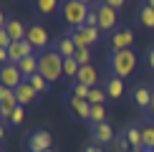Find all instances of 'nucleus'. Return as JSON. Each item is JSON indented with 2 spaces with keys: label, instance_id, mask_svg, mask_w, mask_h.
<instances>
[{
  "label": "nucleus",
  "instance_id": "1",
  "mask_svg": "<svg viewBox=\"0 0 154 152\" xmlns=\"http://www.w3.org/2000/svg\"><path fill=\"white\" fill-rule=\"evenodd\" d=\"M38 74L48 79V84H56L63 76V59L56 48H46L38 53Z\"/></svg>",
  "mask_w": 154,
  "mask_h": 152
},
{
  "label": "nucleus",
  "instance_id": "2",
  "mask_svg": "<svg viewBox=\"0 0 154 152\" xmlns=\"http://www.w3.org/2000/svg\"><path fill=\"white\" fill-rule=\"evenodd\" d=\"M109 68H111L114 76L119 79H126V76L134 74L137 68V53L131 48H124V51H111L109 53Z\"/></svg>",
  "mask_w": 154,
  "mask_h": 152
},
{
  "label": "nucleus",
  "instance_id": "3",
  "mask_svg": "<svg viewBox=\"0 0 154 152\" xmlns=\"http://www.w3.org/2000/svg\"><path fill=\"white\" fill-rule=\"evenodd\" d=\"M88 10H91V5H83L79 0H63L61 3V15L71 28H83L86 25Z\"/></svg>",
  "mask_w": 154,
  "mask_h": 152
},
{
  "label": "nucleus",
  "instance_id": "4",
  "mask_svg": "<svg viewBox=\"0 0 154 152\" xmlns=\"http://www.w3.org/2000/svg\"><path fill=\"white\" fill-rule=\"evenodd\" d=\"M96 13H99V30L101 33H114V30L119 28L116 8H111V5H106V3H99L96 5Z\"/></svg>",
  "mask_w": 154,
  "mask_h": 152
},
{
  "label": "nucleus",
  "instance_id": "5",
  "mask_svg": "<svg viewBox=\"0 0 154 152\" xmlns=\"http://www.w3.org/2000/svg\"><path fill=\"white\" fill-rule=\"evenodd\" d=\"M25 41L30 43V46H33L38 53H41V51H46L48 48V30L43 28L41 23H33V25H28V33H25Z\"/></svg>",
  "mask_w": 154,
  "mask_h": 152
},
{
  "label": "nucleus",
  "instance_id": "6",
  "mask_svg": "<svg viewBox=\"0 0 154 152\" xmlns=\"http://www.w3.org/2000/svg\"><path fill=\"white\" fill-rule=\"evenodd\" d=\"M23 81L25 79H23L20 68H18V63H5V66H0V84H3V86H8V89L15 91Z\"/></svg>",
  "mask_w": 154,
  "mask_h": 152
},
{
  "label": "nucleus",
  "instance_id": "7",
  "mask_svg": "<svg viewBox=\"0 0 154 152\" xmlns=\"http://www.w3.org/2000/svg\"><path fill=\"white\" fill-rule=\"evenodd\" d=\"M51 144H53V137L46 129H35L28 135V150L30 152H46V150H51Z\"/></svg>",
  "mask_w": 154,
  "mask_h": 152
},
{
  "label": "nucleus",
  "instance_id": "8",
  "mask_svg": "<svg viewBox=\"0 0 154 152\" xmlns=\"http://www.w3.org/2000/svg\"><path fill=\"white\" fill-rule=\"evenodd\" d=\"M35 53V48L30 46L28 41H13L10 46H8V56H10V63H20L23 59H28V56H33Z\"/></svg>",
  "mask_w": 154,
  "mask_h": 152
},
{
  "label": "nucleus",
  "instance_id": "9",
  "mask_svg": "<svg viewBox=\"0 0 154 152\" xmlns=\"http://www.w3.org/2000/svg\"><path fill=\"white\" fill-rule=\"evenodd\" d=\"M114 127L109 124V122H101V124H91V142L96 144H109V142H114Z\"/></svg>",
  "mask_w": 154,
  "mask_h": 152
},
{
  "label": "nucleus",
  "instance_id": "10",
  "mask_svg": "<svg viewBox=\"0 0 154 152\" xmlns=\"http://www.w3.org/2000/svg\"><path fill=\"white\" fill-rule=\"evenodd\" d=\"M131 43H134V33H131V28H119L111 33V48L114 51H124V48H131Z\"/></svg>",
  "mask_w": 154,
  "mask_h": 152
},
{
  "label": "nucleus",
  "instance_id": "11",
  "mask_svg": "<svg viewBox=\"0 0 154 152\" xmlns=\"http://www.w3.org/2000/svg\"><path fill=\"white\" fill-rule=\"evenodd\" d=\"M15 99H18V104H20V106H30V104H35L38 91L30 86V81H23V84L15 89Z\"/></svg>",
  "mask_w": 154,
  "mask_h": 152
},
{
  "label": "nucleus",
  "instance_id": "12",
  "mask_svg": "<svg viewBox=\"0 0 154 152\" xmlns=\"http://www.w3.org/2000/svg\"><path fill=\"white\" fill-rule=\"evenodd\" d=\"M68 109H71L73 117H81V119H88L91 117V104H88V99H79V97H68Z\"/></svg>",
  "mask_w": 154,
  "mask_h": 152
},
{
  "label": "nucleus",
  "instance_id": "13",
  "mask_svg": "<svg viewBox=\"0 0 154 152\" xmlns=\"http://www.w3.org/2000/svg\"><path fill=\"white\" fill-rule=\"evenodd\" d=\"M104 91L109 94V99H121L124 97V79H119V76H109L104 81Z\"/></svg>",
  "mask_w": 154,
  "mask_h": 152
},
{
  "label": "nucleus",
  "instance_id": "14",
  "mask_svg": "<svg viewBox=\"0 0 154 152\" xmlns=\"http://www.w3.org/2000/svg\"><path fill=\"white\" fill-rule=\"evenodd\" d=\"M131 99H134V104H137L139 109L149 112V104H152V86H137V89L131 91Z\"/></svg>",
  "mask_w": 154,
  "mask_h": 152
},
{
  "label": "nucleus",
  "instance_id": "15",
  "mask_svg": "<svg viewBox=\"0 0 154 152\" xmlns=\"http://www.w3.org/2000/svg\"><path fill=\"white\" fill-rule=\"evenodd\" d=\"M68 36H71V41L76 43V48H91L94 46L86 25H83V28H68Z\"/></svg>",
  "mask_w": 154,
  "mask_h": 152
},
{
  "label": "nucleus",
  "instance_id": "16",
  "mask_svg": "<svg viewBox=\"0 0 154 152\" xmlns=\"http://www.w3.org/2000/svg\"><path fill=\"white\" fill-rule=\"evenodd\" d=\"M76 81L79 84H86V86H99V71L88 63V66H81L79 74H76Z\"/></svg>",
  "mask_w": 154,
  "mask_h": 152
},
{
  "label": "nucleus",
  "instance_id": "17",
  "mask_svg": "<svg viewBox=\"0 0 154 152\" xmlns=\"http://www.w3.org/2000/svg\"><path fill=\"white\" fill-rule=\"evenodd\" d=\"M56 51H58V53H61V59H73V56H76V43L71 41V36H61L58 38V41H56V46H53Z\"/></svg>",
  "mask_w": 154,
  "mask_h": 152
},
{
  "label": "nucleus",
  "instance_id": "18",
  "mask_svg": "<svg viewBox=\"0 0 154 152\" xmlns=\"http://www.w3.org/2000/svg\"><path fill=\"white\" fill-rule=\"evenodd\" d=\"M18 68H20V74H23L25 81H28L30 76H35V74H38V53L28 56V59H23L20 63H18Z\"/></svg>",
  "mask_w": 154,
  "mask_h": 152
},
{
  "label": "nucleus",
  "instance_id": "19",
  "mask_svg": "<svg viewBox=\"0 0 154 152\" xmlns=\"http://www.w3.org/2000/svg\"><path fill=\"white\" fill-rule=\"evenodd\" d=\"M5 30L10 33L13 41H23L25 33H28V28H25V25L18 21V18H8V23H5Z\"/></svg>",
  "mask_w": 154,
  "mask_h": 152
},
{
  "label": "nucleus",
  "instance_id": "20",
  "mask_svg": "<svg viewBox=\"0 0 154 152\" xmlns=\"http://www.w3.org/2000/svg\"><path fill=\"white\" fill-rule=\"evenodd\" d=\"M61 3L63 0H33V5L38 8L41 15H53V13L61 8Z\"/></svg>",
  "mask_w": 154,
  "mask_h": 152
},
{
  "label": "nucleus",
  "instance_id": "21",
  "mask_svg": "<svg viewBox=\"0 0 154 152\" xmlns=\"http://www.w3.org/2000/svg\"><path fill=\"white\" fill-rule=\"evenodd\" d=\"M124 135H126V139H129L131 150L134 147H142V124H129L124 129Z\"/></svg>",
  "mask_w": 154,
  "mask_h": 152
},
{
  "label": "nucleus",
  "instance_id": "22",
  "mask_svg": "<svg viewBox=\"0 0 154 152\" xmlns=\"http://www.w3.org/2000/svg\"><path fill=\"white\" fill-rule=\"evenodd\" d=\"M139 23L144 25V28H154V8H149V5H139V13H137Z\"/></svg>",
  "mask_w": 154,
  "mask_h": 152
},
{
  "label": "nucleus",
  "instance_id": "23",
  "mask_svg": "<svg viewBox=\"0 0 154 152\" xmlns=\"http://www.w3.org/2000/svg\"><path fill=\"white\" fill-rule=\"evenodd\" d=\"M142 144H144L146 150L154 152V122L142 124Z\"/></svg>",
  "mask_w": 154,
  "mask_h": 152
},
{
  "label": "nucleus",
  "instance_id": "24",
  "mask_svg": "<svg viewBox=\"0 0 154 152\" xmlns=\"http://www.w3.org/2000/svg\"><path fill=\"white\" fill-rule=\"evenodd\" d=\"M28 81H30V86H33L35 91H38V97H41V94H46L48 89H51V84H48V79H43L41 74H35V76H30Z\"/></svg>",
  "mask_w": 154,
  "mask_h": 152
},
{
  "label": "nucleus",
  "instance_id": "25",
  "mask_svg": "<svg viewBox=\"0 0 154 152\" xmlns=\"http://www.w3.org/2000/svg\"><path fill=\"white\" fill-rule=\"evenodd\" d=\"M106 99H109V94L104 91V86H94V89H91V94H88V104H91V106L104 104Z\"/></svg>",
  "mask_w": 154,
  "mask_h": 152
},
{
  "label": "nucleus",
  "instance_id": "26",
  "mask_svg": "<svg viewBox=\"0 0 154 152\" xmlns=\"http://www.w3.org/2000/svg\"><path fill=\"white\" fill-rule=\"evenodd\" d=\"M88 122H91V124H101V122H106V109H104V104L91 106V117H88Z\"/></svg>",
  "mask_w": 154,
  "mask_h": 152
},
{
  "label": "nucleus",
  "instance_id": "27",
  "mask_svg": "<svg viewBox=\"0 0 154 152\" xmlns=\"http://www.w3.org/2000/svg\"><path fill=\"white\" fill-rule=\"evenodd\" d=\"M79 63H76V59H63V76H68V79L76 81V74H79Z\"/></svg>",
  "mask_w": 154,
  "mask_h": 152
},
{
  "label": "nucleus",
  "instance_id": "28",
  "mask_svg": "<svg viewBox=\"0 0 154 152\" xmlns=\"http://www.w3.org/2000/svg\"><path fill=\"white\" fill-rule=\"evenodd\" d=\"M91 89H94V86H86V84H79V81H73V86H71V94H73V97H79V99H88Z\"/></svg>",
  "mask_w": 154,
  "mask_h": 152
},
{
  "label": "nucleus",
  "instance_id": "29",
  "mask_svg": "<svg viewBox=\"0 0 154 152\" xmlns=\"http://www.w3.org/2000/svg\"><path fill=\"white\" fill-rule=\"evenodd\" d=\"M76 63H79V66H88V63H91V48H76Z\"/></svg>",
  "mask_w": 154,
  "mask_h": 152
},
{
  "label": "nucleus",
  "instance_id": "30",
  "mask_svg": "<svg viewBox=\"0 0 154 152\" xmlns=\"http://www.w3.org/2000/svg\"><path fill=\"white\" fill-rule=\"evenodd\" d=\"M114 150H116V152H131V144H129V139H126L124 132L114 139Z\"/></svg>",
  "mask_w": 154,
  "mask_h": 152
},
{
  "label": "nucleus",
  "instance_id": "31",
  "mask_svg": "<svg viewBox=\"0 0 154 152\" xmlns=\"http://www.w3.org/2000/svg\"><path fill=\"white\" fill-rule=\"evenodd\" d=\"M86 25H88V28H99V13H96V5H91V10H88Z\"/></svg>",
  "mask_w": 154,
  "mask_h": 152
},
{
  "label": "nucleus",
  "instance_id": "32",
  "mask_svg": "<svg viewBox=\"0 0 154 152\" xmlns=\"http://www.w3.org/2000/svg\"><path fill=\"white\" fill-rule=\"evenodd\" d=\"M23 117H25V106H18V109L13 112V117H10V124H20Z\"/></svg>",
  "mask_w": 154,
  "mask_h": 152
},
{
  "label": "nucleus",
  "instance_id": "33",
  "mask_svg": "<svg viewBox=\"0 0 154 152\" xmlns=\"http://www.w3.org/2000/svg\"><path fill=\"white\" fill-rule=\"evenodd\" d=\"M10 43H13L10 33H8V30H5V28H0V48H8Z\"/></svg>",
  "mask_w": 154,
  "mask_h": 152
},
{
  "label": "nucleus",
  "instance_id": "34",
  "mask_svg": "<svg viewBox=\"0 0 154 152\" xmlns=\"http://www.w3.org/2000/svg\"><path fill=\"white\" fill-rule=\"evenodd\" d=\"M10 63V56H8V48H0V66Z\"/></svg>",
  "mask_w": 154,
  "mask_h": 152
},
{
  "label": "nucleus",
  "instance_id": "35",
  "mask_svg": "<svg viewBox=\"0 0 154 152\" xmlns=\"http://www.w3.org/2000/svg\"><path fill=\"white\" fill-rule=\"evenodd\" d=\"M83 150H86V152H104V150H101V144H96V142H88Z\"/></svg>",
  "mask_w": 154,
  "mask_h": 152
},
{
  "label": "nucleus",
  "instance_id": "36",
  "mask_svg": "<svg viewBox=\"0 0 154 152\" xmlns=\"http://www.w3.org/2000/svg\"><path fill=\"white\" fill-rule=\"evenodd\" d=\"M101 3H106V5H111V8H121V5H124L126 0H101Z\"/></svg>",
  "mask_w": 154,
  "mask_h": 152
},
{
  "label": "nucleus",
  "instance_id": "37",
  "mask_svg": "<svg viewBox=\"0 0 154 152\" xmlns=\"http://www.w3.org/2000/svg\"><path fill=\"white\" fill-rule=\"evenodd\" d=\"M146 63H149V68H154V46L146 51Z\"/></svg>",
  "mask_w": 154,
  "mask_h": 152
},
{
  "label": "nucleus",
  "instance_id": "38",
  "mask_svg": "<svg viewBox=\"0 0 154 152\" xmlns=\"http://www.w3.org/2000/svg\"><path fill=\"white\" fill-rule=\"evenodd\" d=\"M5 23H8V18H5V13L0 10V28H5Z\"/></svg>",
  "mask_w": 154,
  "mask_h": 152
},
{
  "label": "nucleus",
  "instance_id": "39",
  "mask_svg": "<svg viewBox=\"0 0 154 152\" xmlns=\"http://www.w3.org/2000/svg\"><path fill=\"white\" fill-rule=\"evenodd\" d=\"M146 114H154V86H152V104H149V112Z\"/></svg>",
  "mask_w": 154,
  "mask_h": 152
},
{
  "label": "nucleus",
  "instance_id": "40",
  "mask_svg": "<svg viewBox=\"0 0 154 152\" xmlns=\"http://www.w3.org/2000/svg\"><path fill=\"white\" fill-rule=\"evenodd\" d=\"M131 152H152V150H146V147H144V144H142V147H134Z\"/></svg>",
  "mask_w": 154,
  "mask_h": 152
},
{
  "label": "nucleus",
  "instance_id": "41",
  "mask_svg": "<svg viewBox=\"0 0 154 152\" xmlns=\"http://www.w3.org/2000/svg\"><path fill=\"white\" fill-rule=\"evenodd\" d=\"M3 137H5V124L0 127V139H3Z\"/></svg>",
  "mask_w": 154,
  "mask_h": 152
},
{
  "label": "nucleus",
  "instance_id": "42",
  "mask_svg": "<svg viewBox=\"0 0 154 152\" xmlns=\"http://www.w3.org/2000/svg\"><path fill=\"white\" fill-rule=\"evenodd\" d=\"M79 3H83V5H91V3H94V0H79Z\"/></svg>",
  "mask_w": 154,
  "mask_h": 152
},
{
  "label": "nucleus",
  "instance_id": "43",
  "mask_svg": "<svg viewBox=\"0 0 154 152\" xmlns=\"http://www.w3.org/2000/svg\"><path fill=\"white\" fill-rule=\"evenodd\" d=\"M146 5H149V8H154V0H146Z\"/></svg>",
  "mask_w": 154,
  "mask_h": 152
},
{
  "label": "nucleus",
  "instance_id": "44",
  "mask_svg": "<svg viewBox=\"0 0 154 152\" xmlns=\"http://www.w3.org/2000/svg\"><path fill=\"white\" fill-rule=\"evenodd\" d=\"M3 124H5V122H3V114H0V127H3Z\"/></svg>",
  "mask_w": 154,
  "mask_h": 152
},
{
  "label": "nucleus",
  "instance_id": "45",
  "mask_svg": "<svg viewBox=\"0 0 154 152\" xmlns=\"http://www.w3.org/2000/svg\"><path fill=\"white\" fill-rule=\"evenodd\" d=\"M46 152H53V150H46Z\"/></svg>",
  "mask_w": 154,
  "mask_h": 152
},
{
  "label": "nucleus",
  "instance_id": "46",
  "mask_svg": "<svg viewBox=\"0 0 154 152\" xmlns=\"http://www.w3.org/2000/svg\"><path fill=\"white\" fill-rule=\"evenodd\" d=\"M0 152H3V147H0Z\"/></svg>",
  "mask_w": 154,
  "mask_h": 152
}]
</instances>
